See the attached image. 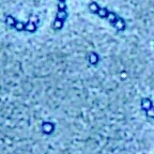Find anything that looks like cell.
<instances>
[{
	"label": "cell",
	"mask_w": 154,
	"mask_h": 154,
	"mask_svg": "<svg viewBox=\"0 0 154 154\" xmlns=\"http://www.w3.org/2000/svg\"><path fill=\"white\" fill-rule=\"evenodd\" d=\"M113 26L116 27V29H118L119 31H123L125 29V22L124 19L121 18V17H118L117 20L113 23Z\"/></svg>",
	"instance_id": "6da1fadb"
},
{
	"label": "cell",
	"mask_w": 154,
	"mask_h": 154,
	"mask_svg": "<svg viewBox=\"0 0 154 154\" xmlns=\"http://www.w3.org/2000/svg\"><path fill=\"white\" fill-rule=\"evenodd\" d=\"M25 30L28 31V32H34V31L36 30V24H34V23L32 22V19H30V20L26 24Z\"/></svg>",
	"instance_id": "7a4b0ae2"
},
{
	"label": "cell",
	"mask_w": 154,
	"mask_h": 154,
	"mask_svg": "<svg viewBox=\"0 0 154 154\" xmlns=\"http://www.w3.org/2000/svg\"><path fill=\"white\" fill-rule=\"evenodd\" d=\"M17 22H18V20H16V19L14 18L13 16H11V15H9V16H7L6 23H7V25L10 26V27L15 28V26H16Z\"/></svg>",
	"instance_id": "3957f363"
},
{
	"label": "cell",
	"mask_w": 154,
	"mask_h": 154,
	"mask_svg": "<svg viewBox=\"0 0 154 154\" xmlns=\"http://www.w3.org/2000/svg\"><path fill=\"white\" fill-rule=\"evenodd\" d=\"M89 62L91 64H96L99 62V56L96 52H90V55H89Z\"/></svg>",
	"instance_id": "277c9868"
},
{
	"label": "cell",
	"mask_w": 154,
	"mask_h": 154,
	"mask_svg": "<svg viewBox=\"0 0 154 154\" xmlns=\"http://www.w3.org/2000/svg\"><path fill=\"white\" fill-rule=\"evenodd\" d=\"M141 107L145 110H149L150 108H152V103L149 99H143L141 101Z\"/></svg>",
	"instance_id": "5b68a950"
},
{
	"label": "cell",
	"mask_w": 154,
	"mask_h": 154,
	"mask_svg": "<svg viewBox=\"0 0 154 154\" xmlns=\"http://www.w3.org/2000/svg\"><path fill=\"white\" fill-rule=\"evenodd\" d=\"M52 129H54V124L49 123V122H45V123L43 124V132L46 133V134L52 133Z\"/></svg>",
	"instance_id": "8992f818"
},
{
	"label": "cell",
	"mask_w": 154,
	"mask_h": 154,
	"mask_svg": "<svg viewBox=\"0 0 154 154\" xmlns=\"http://www.w3.org/2000/svg\"><path fill=\"white\" fill-rule=\"evenodd\" d=\"M62 26H63V20H62V19H59V18H56L54 24H52V27H54V29H56V30L61 29Z\"/></svg>",
	"instance_id": "52a82bcc"
},
{
	"label": "cell",
	"mask_w": 154,
	"mask_h": 154,
	"mask_svg": "<svg viewBox=\"0 0 154 154\" xmlns=\"http://www.w3.org/2000/svg\"><path fill=\"white\" fill-rule=\"evenodd\" d=\"M108 14H109V11L105 8H100L99 12H97V15H99L100 17H102V18H107Z\"/></svg>",
	"instance_id": "ba28073f"
},
{
	"label": "cell",
	"mask_w": 154,
	"mask_h": 154,
	"mask_svg": "<svg viewBox=\"0 0 154 154\" xmlns=\"http://www.w3.org/2000/svg\"><path fill=\"white\" fill-rule=\"evenodd\" d=\"M89 10H90L91 13L97 14V12H99V10H100V7L97 6V3L96 2H91L90 4H89Z\"/></svg>",
	"instance_id": "9c48e42d"
},
{
	"label": "cell",
	"mask_w": 154,
	"mask_h": 154,
	"mask_svg": "<svg viewBox=\"0 0 154 154\" xmlns=\"http://www.w3.org/2000/svg\"><path fill=\"white\" fill-rule=\"evenodd\" d=\"M66 17H68V13H66L65 10H59L57 13V18L59 19H62V20H65Z\"/></svg>",
	"instance_id": "30bf717a"
},
{
	"label": "cell",
	"mask_w": 154,
	"mask_h": 154,
	"mask_svg": "<svg viewBox=\"0 0 154 154\" xmlns=\"http://www.w3.org/2000/svg\"><path fill=\"white\" fill-rule=\"evenodd\" d=\"M108 20L110 22V24H113V23L117 20V18H118V16L116 15L115 13H113V12H109V14H108V16H107Z\"/></svg>",
	"instance_id": "8fae6325"
},
{
	"label": "cell",
	"mask_w": 154,
	"mask_h": 154,
	"mask_svg": "<svg viewBox=\"0 0 154 154\" xmlns=\"http://www.w3.org/2000/svg\"><path fill=\"white\" fill-rule=\"evenodd\" d=\"M15 29H16L17 31H23L26 29V24H24V23L22 22H17L16 26H15Z\"/></svg>",
	"instance_id": "7c38bea8"
},
{
	"label": "cell",
	"mask_w": 154,
	"mask_h": 154,
	"mask_svg": "<svg viewBox=\"0 0 154 154\" xmlns=\"http://www.w3.org/2000/svg\"><path fill=\"white\" fill-rule=\"evenodd\" d=\"M58 8H59V10H65L66 9L65 2H64V1H59V3H58Z\"/></svg>",
	"instance_id": "4fadbf2b"
},
{
	"label": "cell",
	"mask_w": 154,
	"mask_h": 154,
	"mask_svg": "<svg viewBox=\"0 0 154 154\" xmlns=\"http://www.w3.org/2000/svg\"><path fill=\"white\" fill-rule=\"evenodd\" d=\"M147 116L150 117V118H154V109L153 108H150L149 110H147Z\"/></svg>",
	"instance_id": "5bb4252c"
},
{
	"label": "cell",
	"mask_w": 154,
	"mask_h": 154,
	"mask_svg": "<svg viewBox=\"0 0 154 154\" xmlns=\"http://www.w3.org/2000/svg\"><path fill=\"white\" fill-rule=\"evenodd\" d=\"M59 1H65V0H59Z\"/></svg>",
	"instance_id": "9a60e30c"
}]
</instances>
